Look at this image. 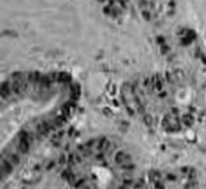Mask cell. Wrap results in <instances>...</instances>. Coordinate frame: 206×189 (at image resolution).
Returning a JSON list of instances; mask_svg holds the SVG:
<instances>
[{"instance_id": "2", "label": "cell", "mask_w": 206, "mask_h": 189, "mask_svg": "<svg viewBox=\"0 0 206 189\" xmlns=\"http://www.w3.org/2000/svg\"><path fill=\"white\" fill-rule=\"evenodd\" d=\"M141 189H202L201 180L193 168L180 167L154 175Z\"/></svg>"}, {"instance_id": "1", "label": "cell", "mask_w": 206, "mask_h": 189, "mask_svg": "<svg viewBox=\"0 0 206 189\" xmlns=\"http://www.w3.org/2000/svg\"><path fill=\"white\" fill-rule=\"evenodd\" d=\"M64 176L72 189H133L134 168L128 155L107 141L74 154Z\"/></svg>"}]
</instances>
